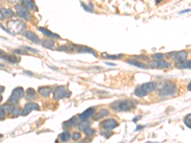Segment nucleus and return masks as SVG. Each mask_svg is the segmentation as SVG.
<instances>
[{
    "label": "nucleus",
    "instance_id": "28",
    "mask_svg": "<svg viewBox=\"0 0 191 143\" xmlns=\"http://www.w3.org/2000/svg\"><path fill=\"white\" fill-rule=\"evenodd\" d=\"M36 97V92L33 88H28L26 90V98L28 99H34Z\"/></svg>",
    "mask_w": 191,
    "mask_h": 143
},
{
    "label": "nucleus",
    "instance_id": "44",
    "mask_svg": "<svg viewBox=\"0 0 191 143\" xmlns=\"http://www.w3.org/2000/svg\"><path fill=\"white\" fill-rule=\"evenodd\" d=\"M24 72H25V73H27V74H29V75H30V76H31H31L33 75V74H32L31 73H28V71H24Z\"/></svg>",
    "mask_w": 191,
    "mask_h": 143
},
{
    "label": "nucleus",
    "instance_id": "1",
    "mask_svg": "<svg viewBox=\"0 0 191 143\" xmlns=\"http://www.w3.org/2000/svg\"><path fill=\"white\" fill-rule=\"evenodd\" d=\"M110 106L115 111L127 112L136 108V103L131 99H124L114 102Z\"/></svg>",
    "mask_w": 191,
    "mask_h": 143
},
{
    "label": "nucleus",
    "instance_id": "27",
    "mask_svg": "<svg viewBox=\"0 0 191 143\" xmlns=\"http://www.w3.org/2000/svg\"><path fill=\"white\" fill-rule=\"evenodd\" d=\"M91 127V123L89 121L85 120L84 121L81 122L78 125V129L84 132L86 129Z\"/></svg>",
    "mask_w": 191,
    "mask_h": 143
},
{
    "label": "nucleus",
    "instance_id": "37",
    "mask_svg": "<svg viewBox=\"0 0 191 143\" xmlns=\"http://www.w3.org/2000/svg\"><path fill=\"white\" fill-rule=\"evenodd\" d=\"M4 90V86H0V103H1V102L2 100H3V97H2V95H1V94L3 92Z\"/></svg>",
    "mask_w": 191,
    "mask_h": 143
},
{
    "label": "nucleus",
    "instance_id": "24",
    "mask_svg": "<svg viewBox=\"0 0 191 143\" xmlns=\"http://www.w3.org/2000/svg\"><path fill=\"white\" fill-rule=\"evenodd\" d=\"M7 60L8 63L12 64H17L20 61V58L17 57V56L13 55H7L6 57L4 59Z\"/></svg>",
    "mask_w": 191,
    "mask_h": 143
},
{
    "label": "nucleus",
    "instance_id": "32",
    "mask_svg": "<svg viewBox=\"0 0 191 143\" xmlns=\"http://www.w3.org/2000/svg\"><path fill=\"white\" fill-rule=\"evenodd\" d=\"M85 134H87V135H89V136H92L94 135L95 134V130L94 129L91 128V127H89V128H88L87 129H86L85 131Z\"/></svg>",
    "mask_w": 191,
    "mask_h": 143
},
{
    "label": "nucleus",
    "instance_id": "42",
    "mask_svg": "<svg viewBox=\"0 0 191 143\" xmlns=\"http://www.w3.org/2000/svg\"><path fill=\"white\" fill-rule=\"evenodd\" d=\"M187 89H188V90H189V91H190L191 90V89H190V87H191V83L190 82H189V85H188V86H187Z\"/></svg>",
    "mask_w": 191,
    "mask_h": 143
},
{
    "label": "nucleus",
    "instance_id": "7",
    "mask_svg": "<svg viewBox=\"0 0 191 143\" xmlns=\"http://www.w3.org/2000/svg\"><path fill=\"white\" fill-rule=\"evenodd\" d=\"M188 53L186 51H178V52H172L166 54L167 57L169 59H172L178 62H182L187 59Z\"/></svg>",
    "mask_w": 191,
    "mask_h": 143
},
{
    "label": "nucleus",
    "instance_id": "25",
    "mask_svg": "<svg viewBox=\"0 0 191 143\" xmlns=\"http://www.w3.org/2000/svg\"><path fill=\"white\" fill-rule=\"evenodd\" d=\"M1 11L3 18H6V19H8V18H11L14 15V13L12 11V10L10 9H5V8H1L0 10Z\"/></svg>",
    "mask_w": 191,
    "mask_h": 143
},
{
    "label": "nucleus",
    "instance_id": "3",
    "mask_svg": "<svg viewBox=\"0 0 191 143\" xmlns=\"http://www.w3.org/2000/svg\"><path fill=\"white\" fill-rule=\"evenodd\" d=\"M158 92L159 95L163 97L173 96L177 93V87L175 83L167 81L159 90Z\"/></svg>",
    "mask_w": 191,
    "mask_h": 143
},
{
    "label": "nucleus",
    "instance_id": "39",
    "mask_svg": "<svg viewBox=\"0 0 191 143\" xmlns=\"http://www.w3.org/2000/svg\"><path fill=\"white\" fill-rule=\"evenodd\" d=\"M145 127V126H143V125H138L136 127V131H138V130H140L142 129H143Z\"/></svg>",
    "mask_w": 191,
    "mask_h": 143
},
{
    "label": "nucleus",
    "instance_id": "43",
    "mask_svg": "<svg viewBox=\"0 0 191 143\" xmlns=\"http://www.w3.org/2000/svg\"><path fill=\"white\" fill-rule=\"evenodd\" d=\"M3 19V15H2L1 12V11H0V20H1Z\"/></svg>",
    "mask_w": 191,
    "mask_h": 143
},
{
    "label": "nucleus",
    "instance_id": "14",
    "mask_svg": "<svg viewBox=\"0 0 191 143\" xmlns=\"http://www.w3.org/2000/svg\"><path fill=\"white\" fill-rule=\"evenodd\" d=\"M94 112H95V110L93 108H89L87 109H86L85 111H84L82 113L80 114L79 116V118L83 121L87 120L89 118V117L92 116L94 114Z\"/></svg>",
    "mask_w": 191,
    "mask_h": 143
},
{
    "label": "nucleus",
    "instance_id": "33",
    "mask_svg": "<svg viewBox=\"0 0 191 143\" xmlns=\"http://www.w3.org/2000/svg\"><path fill=\"white\" fill-rule=\"evenodd\" d=\"M81 6L84 9V10L85 12H89V13H93V12H92V10L91 8H89V7L87 6V5H86L85 4H84V3H81Z\"/></svg>",
    "mask_w": 191,
    "mask_h": 143
},
{
    "label": "nucleus",
    "instance_id": "18",
    "mask_svg": "<svg viewBox=\"0 0 191 143\" xmlns=\"http://www.w3.org/2000/svg\"><path fill=\"white\" fill-rule=\"evenodd\" d=\"M127 63L128 64L133 65V66H135V67L138 68H141V69H147V65H145L142 63L139 62V61H137V60H133V59H128L127 60Z\"/></svg>",
    "mask_w": 191,
    "mask_h": 143
},
{
    "label": "nucleus",
    "instance_id": "2",
    "mask_svg": "<svg viewBox=\"0 0 191 143\" xmlns=\"http://www.w3.org/2000/svg\"><path fill=\"white\" fill-rule=\"evenodd\" d=\"M157 88V83L154 81L145 83L137 87L135 90V95L139 98H143L151 94Z\"/></svg>",
    "mask_w": 191,
    "mask_h": 143
},
{
    "label": "nucleus",
    "instance_id": "38",
    "mask_svg": "<svg viewBox=\"0 0 191 143\" xmlns=\"http://www.w3.org/2000/svg\"><path fill=\"white\" fill-rule=\"evenodd\" d=\"M190 12V9H186V10H182V11H181V12H180L179 13H180V14H183V13H185Z\"/></svg>",
    "mask_w": 191,
    "mask_h": 143
},
{
    "label": "nucleus",
    "instance_id": "8",
    "mask_svg": "<svg viewBox=\"0 0 191 143\" xmlns=\"http://www.w3.org/2000/svg\"><path fill=\"white\" fill-rule=\"evenodd\" d=\"M71 47L76 50L77 53L80 54H91L92 55H94L95 57L97 56V52L96 51L89 47L84 45H75L72 44Z\"/></svg>",
    "mask_w": 191,
    "mask_h": 143
},
{
    "label": "nucleus",
    "instance_id": "22",
    "mask_svg": "<svg viewBox=\"0 0 191 143\" xmlns=\"http://www.w3.org/2000/svg\"><path fill=\"white\" fill-rule=\"evenodd\" d=\"M109 115V111L105 109H101L100 111L97 112V113L95 115V116H94V120H98L101 119V118L104 116H106L107 115Z\"/></svg>",
    "mask_w": 191,
    "mask_h": 143
},
{
    "label": "nucleus",
    "instance_id": "20",
    "mask_svg": "<svg viewBox=\"0 0 191 143\" xmlns=\"http://www.w3.org/2000/svg\"><path fill=\"white\" fill-rule=\"evenodd\" d=\"M40 94L44 97H49L52 92V89L48 86H43V87H40L38 90Z\"/></svg>",
    "mask_w": 191,
    "mask_h": 143
},
{
    "label": "nucleus",
    "instance_id": "30",
    "mask_svg": "<svg viewBox=\"0 0 191 143\" xmlns=\"http://www.w3.org/2000/svg\"><path fill=\"white\" fill-rule=\"evenodd\" d=\"M184 124L189 129L191 128V115L189 114L184 118Z\"/></svg>",
    "mask_w": 191,
    "mask_h": 143
},
{
    "label": "nucleus",
    "instance_id": "34",
    "mask_svg": "<svg viewBox=\"0 0 191 143\" xmlns=\"http://www.w3.org/2000/svg\"><path fill=\"white\" fill-rule=\"evenodd\" d=\"M81 137V134L79 133V132H73V134H72V139L75 141L78 140Z\"/></svg>",
    "mask_w": 191,
    "mask_h": 143
},
{
    "label": "nucleus",
    "instance_id": "46",
    "mask_svg": "<svg viewBox=\"0 0 191 143\" xmlns=\"http://www.w3.org/2000/svg\"><path fill=\"white\" fill-rule=\"evenodd\" d=\"M0 66H3V64H0Z\"/></svg>",
    "mask_w": 191,
    "mask_h": 143
},
{
    "label": "nucleus",
    "instance_id": "35",
    "mask_svg": "<svg viewBox=\"0 0 191 143\" xmlns=\"http://www.w3.org/2000/svg\"><path fill=\"white\" fill-rule=\"evenodd\" d=\"M15 52L17 53V54H21V55H27V54H28V52H27V51H24V50H20V49L15 50Z\"/></svg>",
    "mask_w": 191,
    "mask_h": 143
},
{
    "label": "nucleus",
    "instance_id": "5",
    "mask_svg": "<svg viewBox=\"0 0 191 143\" xmlns=\"http://www.w3.org/2000/svg\"><path fill=\"white\" fill-rule=\"evenodd\" d=\"M24 94V90L21 86H19V87L14 89L8 101V103L11 105L17 103L22 98Z\"/></svg>",
    "mask_w": 191,
    "mask_h": 143
},
{
    "label": "nucleus",
    "instance_id": "21",
    "mask_svg": "<svg viewBox=\"0 0 191 143\" xmlns=\"http://www.w3.org/2000/svg\"><path fill=\"white\" fill-rule=\"evenodd\" d=\"M42 45L46 48L53 50V48L54 47V42L53 40H51V39H45L42 40Z\"/></svg>",
    "mask_w": 191,
    "mask_h": 143
},
{
    "label": "nucleus",
    "instance_id": "45",
    "mask_svg": "<svg viewBox=\"0 0 191 143\" xmlns=\"http://www.w3.org/2000/svg\"><path fill=\"white\" fill-rule=\"evenodd\" d=\"M3 137V135H1V134H0V137Z\"/></svg>",
    "mask_w": 191,
    "mask_h": 143
},
{
    "label": "nucleus",
    "instance_id": "31",
    "mask_svg": "<svg viewBox=\"0 0 191 143\" xmlns=\"http://www.w3.org/2000/svg\"><path fill=\"white\" fill-rule=\"evenodd\" d=\"M152 57L156 60H162L164 57V55L161 53H157L154 54Z\"/></svg>",
    "mask_w": 191,
    "mask_h": 143
},
{
    "label": "nucleus",
    "instance_id": "15",
    "mask_svg": "<svg viewBox=\"0 0 191 143\" xmlns=\"http://www.w3.org/2000/svg\"><path fill=\"white\" fill-rule=\"evenodd\" d=\"M38 30L40 31V32H42L43 34H45L47 36L49 37V38H57V39H60L61 37L59 36V35L55 33H53L52 32H51L50 31H49V29L42 28V27H39Z\"/></svg>",
    "mask_w": 191,
    "mask_h": 143
},
{
    "label": "nucleus",
    "instance_id": "4",
    "mask_svg": "<svg viewBox=\"0 0 191 143\" xmlns=\"http://www.w3.org/2000/svg\"><path fill=\"white\" fill-rule=\"evenodd\" d=\"M7 28L10 33L17 34L25 29V24L21 20H10L7 22Z\"/></svg>",
    "mask_w": 191,
    "mask_h": 143
},
{
    "label": "nucleus",
    "instance_id": "36",
    "mask_svg": "<svg viewBox=\"0 0 191 143\" xmlns=\"http://www.w3.org/2000/svg\"><path fill=\"white\" fill-rule=\"evenodd\" d=\"M7 56V54H5V52H4V51L1 49H0V59H5V57H6Z\"/></svg>",
    "mask_w": 191,
    "mask_h": 143
},
{
    "label": "nucleus",
    "instance_id": "41",
    "mask_svg": "<svg viewBox=\"0 0 191 143\" xmlns=\"http://www.w3.org/2000/svg\"><path fill=\"white\" fill-rule=\"evenodd\" d=\"M105 64L108 65V66H116V64H114V63H105Z\"/></svg>",
    "mask_w": 191,
    "mask_h": 143
},
{
    "label": "nucleus",
    "instance_id": "6",
    "mask_svg": "<svg viewBox=\"0 0 191 143\" xmlns=\"http://www.w3.org/2000/svg\"><path fill=\"white\" fill-rule=\"evenodd\" d=\"M71 92L64 86H59L57 87L53 94V98L55 100H60L64 98H69Z\"/></svg>",
    "mask_w": 191,
    "mask_h": 143
},
{
    "label": "nucleus",
    "instance_id": "23",
    "mask_svg": "<svg viewBox=\"0 0 191 143\" xmlns=\"http://www.w3.org/2000/svg\"><path fill=\"white\" fill-rule=\"evenodd\" d=\"M76 123H77V119L76 118L75 116H73L70 120L64 122L63 124V127L66 129H68L71 127L75 126L76 124Z\"/></svg>",
    "mask_w": 191,
    "mask_h": 143
},
{
    "label": "nucleus",
    "instance_id": "17",
    "mask_svg": "<svg viewBox=\"0 0 191 143\" xmlns=\"http://www.w3.org/2000/svg\"><path fill=\"white\" fill-rule=\"evenodd\" d=\"M22 2L24 5V7L27 8L28 9L31 10H33V11L38 12V8L34 1H29V0H28V1H24H24H22Z\"/></svg>",
    "mask_w": 191,
    "mask_h": 143
},
{
    "label": "nucleus",
    "instance_id": "12",
    "mask_svg": "<svg viewBox=\"0 0 191 143\" xmlns=\"http://www.w3.org/2000/svg\"><path fill=\"white\" fill-rule=\"evenodd\" d=\"M13 107L11 104H4L0 106V120L4 119L8 113H12Z\"/></svg>",
    "mask_w": 191,
    "mask_h": 143
},
{
    "label": "nucleus",
    "instance_id": "11",
    "mask_svg": "<svg viewBox=\"0 0 191 143\" xmlns=\"http://www.w3.org/2000/svg\"><path fill=\"white\" fill-rule=\"evenodd\" d=\"M40 109V106L38 104L34 103H29L24 106L23 110L21 111L22 116H26L29 114L33 110L38 111Z\"/></svg>",
    "mask_w": 191,
    "mask_h": 143
},
{
    "label": "nucleus",
    "instance_id": "19",
    "mask_svg": "<svg viewBox=\"0 0 191 143\" xmlns=\"http://www.w3.org/2000/svg\"><path fill=\"white\" fill-rule=\"evenodd\" d=\"M175 67L178 69H190V60H184L182 62H178L175 64Z\"/></svg>",
    "mask_w": 191,
    "mask_h": 143
},
{
    "label": "nucleus",
    "instance_id": "40",
    "mask_svg": "<svg viewBox=\"0 0 191 143\" xmlns=\"http://www.w3.org/2000/svg\"><path fill=\"white\" fill-rule=\"evenodd\" d=\"M25 48L27 49V50L32 51V52H37V50H36V49H34V48H30V47H25Z\"/></svg>",
    "mask_w": 191,
    "mask_h": 143
},
{
    "label": "nucleus",
    "instance_id": "29",
    "mask_svg": "<svg viewBox=\"0 0 191 143\" xmlns=\"http://www.w3.org/2000/svg\"><path fill=\"white\" fill-rule=\"evenodd\" d=\"M60 139L63 141V142H66L68 141L69 139H70V132H68V131H65V132H63V133H62L61 135H60Z\"/></svg>",
    "mask_w": 191,
    "mask_h": 143
},
{
    "label": "nucleus",
    "instance_id": "9",
    "mask_svg": "<svg viewBox=\"0 0 191 143\" xmlns=\"http://www.w3.org/2000/svg\"><path fill=\"white\" fill-rule=\"evenodd\" d=\"M15 10H16L17 14L19 15V17L23 18L25 20H29L31 19V14L29 11H28V10L26 8L24 7V6L21 4H17L16 6L15 7Z\"/></svg>",
    "mask_w": 191,
    "mask_h": 143
},
{
    "label": "nucleus",
    "instance_id": "26",
    "mask_svg": "<svg viewBox=\"0 0 191 143\" xmlns=\"http://www.w3.org/2000/svg\"><path fill=\"white\" fill-rule=\"evenodd\" d=\"M101 56L103 58L108 59H112V60H116V59H120L122 57V54H118V55H109L107 54L106 52H104L101 54Z\"/></svg>",
    "mask_w": 191,
    "mask_h": 143
},
{
    "label": "nucleus",
    "instance_id": "10",
    "mask_svg": "<svg viewBox=\"0 0 191 143\" xmlns=\"http://www.w3.org/2000/svg\"><path fill=\"white\" fill-rule=\"evenodd\" d=\"M118 125V122L115 120L110 118L107 119L103 122L102 128L106 131H108L115 129Z\"/></svg>",
    "mask_w": 191,
    "mask_h": 143
},
{
    "label": "nucleus",
    "instance_id": "16",
    "mask_svg": "<svg viewBox=\"0 0 191 143\" xmlns=\"http://www.w3.org/2000/svg\"><path fill=\"white\" fill-rule=\"evenodd\" d=\"M154 66L157 69H166L169 68L171 64L164 60H157L154 62Z\"/></svg>",
    "mask_w": 191,
    "mask_h": 143
},
{
    "label": "nucleus",
    "instance_id": "13",
    "mask_svg": "<svg viewBox=\"0 0 191 143\" xmlns=\"http://www.w3.org/2000/svg\"><path fill=\"white\" fill-rule=\"evenodd\" d=\"M23 35L24 36L25 38L29 39L31 42H32L34 43L37 44L40 42V39L37 36V35L33 33L32 31H24Z\"/></svg>",
    "mask_w": 191,
    "mask_h": 143
}]
</instances>
